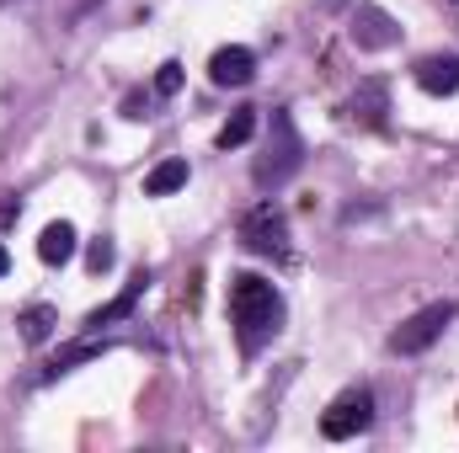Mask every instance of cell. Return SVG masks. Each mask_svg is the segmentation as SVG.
Wrapping results in <instances>:
<instances>
[{"label":"cell","instance_id":"obj_1","mask_svg":"<svg viewBox=\"0 0 459 453\" xmlns=\"http://www.w3.org/2000/svg\"><path fill=\"white\" fill-rule=\"evenodd\" d=\"M230 321H235L240 352L251 357V352H262L267 341L283 331V294L267 278L240 272V278H230Z\"/></svg>","mask_w":459,"mask_h":453},{"label":"cell","instance_id":"obj_2","mask_svg":"<svg viewBox=\"0 0 459 453\" xmlns=\"http://www.w3.org/2000/svg\"><path fill=\"white\" fill-rule=\"evenodd\" d=\"M299 166H305V139L294 128V113L289 107H273V117H267V144H262V155L251 166V182L262 192H278Z\"/></svg>","mask_w":459,"mask_h":453},{"label":"cell","instance_id":"obj_3","mask_svg":"<svg viewBox=\"0 0 459 453\" xmlns=\"http://www.w3.org/2000/svg\"><path fill=\"white\" fill-rule=\"evenodd\" d=\"M459 315L455 299H438V304H428V310H417L411 321H401L395 331H390V352L395 357H417V352H428L433 341L449 331V321Z\"/></svg>","mask_w":459,"mask_h":453},{"label":"cell","instance_id":"obj_4","mask_svg":"<svg viewBox=\"0 0 459 453\" xmlns=\"http://www.w3.org/2000/svg\"><path fill=\"white\" fill-rule=\"evenodd\" d=\"M368 427H374V389H368V384L342 389V395L326 406V416H321V438H332V443H347V438H358V432H368Z\"/></svg>","mask_w":459,"mask_h":453},{"label":"cell","instance_id":"obj_5","mask_svg":"<svg viewBox=\"0 0 459 453\" xmlns=\"http://www.w3.org/2000/svg\"><path fill=\"white\" fill-rule=\"evenodd\" d=\"M240 245L256 251V256H273V261H289V219L278 203H256L246 219H240Z\"/></svg>","mask_w":459,"mask_h":453},{"label":"cell","instance_id":"obj_6","mask_svg":"<svg viewBox=\"0 0 459 453\" xmlns=\"http://www.w3.org/2000/svg\"><path fill=\"white\" fill-rule=\"evenodd\" d=\"M347 38H352L358 48L379 54V48H390V43L401 38V27H395L390 11H379L374 0H363V5H352V16H347Z\"/></svg>","mask_w":459,"mask_h":453},{"label":"cell","instance_id":"obj_7","mask_svg":"<svg viewBox=\"0 0 459 453\" xmlns=\"http://www.w3.org/2000/svg\"><path fill=\"white\" fill-rule=\"evenodd\" d=\"M347 123H358V128H385L390 123V86L385 81H363L352 97H347Z\"/></svg>","mask_w":459,"mask_h":453},{"label":"cell","instance_id":"obj_8","mask_svg":"<svg viewBox=\"0 0 459 453\" xmlns=\"http://www.w3.org/2000/svg\"><path fill=\"white\" fill-rule=\"evenodd\" d=\"M209 81H214V86H251V81H256V54L240 48V43L220 48V54L209 59Z\"/></svg>","mask_w":459,"mask_h":453},{"label":"cell","instance_id":"obj_9","mask_svg":"<svg viewBox=\"0 0 459 453\" xmlns=\"http://www.w3.org/2000/svg\"><path fill=\"white\" fill-rule=\"evenodd\" d=\"M417 86L428 91V97H455L459 91V54H428V59H417Z\"/></svg>","mask_w":459,"mask_h":453},{"label":"cell","instance_id":"obj_10","mask_svg":"<svg viewBox=\"0 0 459 453\" xmlns=\"http://www.w3.org/2000/svg\"><path fill=\"white\" fill-rule=\"evenodd\" d=\"M144 288H150V272H134V278H128V288H123V294H117L113 304H102V310H91V315H86V331H91V337H97V331H102V326H117V321H128V315H134V304H139V294H144Z\"/></svg>","mask_w":459,"mask_h":453},{"label":"cell","instance_id":"obj_11","mask_svg":"<svg viewBox=\"0 0 459 453\" xmlns=\"http://www.w3.org/2000/svg\"><path fill=\"white\" fill-rule=\"evenodd\" d=\"M102 352H113V341H97L86 331V341H70V346L54 352V363L43 368V379H59V373H70V368H81V363H91V357H102Z\"/></svg>","mask_w":459,"mask_h":453},{"label":"cell","instance_id":"obj_12","mask_svg":"<svg viewBox=\"0 0 459 453\" xmlns=\"http://www.w3.org/2000/svg\"><path fill=\"white\" fill-rule=\"evenodd\" d=\"M38 256H43L48 267H65V261L75 256V225H70V219L43 225V235H38Z\"/></svg>","mask_w":459,"mask_h":453},{"label":"cell","instance_id":"obj_13","mask_svg":"<svg viewBox=\"0 0 459 453\" xmlns=\"http://www.w3.org/2000/svg\"><path fill=\"white\" fill-rule=\"evenodd\" d=\"M187 187V160H160L150 176H144V198H171V192H182Z\"/></svg>","mask_w":459,"mask_h":453},{"label":"cell","instance_id":"obj_14","mask_svg":"<svg viewBox=\"0 0 459 453\" xmlns=\"http://www.w3.org/2000/svg\"><path fill=\"white\" fill-rule=\"evenodd\" d=\"M16 326H22V341H27V346H43V341L54 337L59 315H54L48 304H32V310H22V321H16Z\"/></svg>","mask_w":459,"mask_h":453},{"label":"cell","instance_id":"obj_15","mask_svg":"<svg viewBox=\"0 0 459 453\" xmlns=\"http://www.w3.org/2000/svg\"><path fill=\"white\" fill-rule=\"evenodd\" d=\"M251 133H256V107H240V113H230V123L220 128V150H240Z\"/></svg>","mask_w":459,"mask_h":453},{"label":"cell","instance_id":"obj_16","mask_svg":"<svg viewBox=\"0 0 459 453\" xmlns=\"http://www.w3.org/2000/svg\"><path fill=\"white\" fill-rule=\"evenodd\" d=\"M177 91H182V64L166 59V64L155 70V97H177Z\"/></svg>","mask_w":459,"mask_h":453},{"label":"cell","instance_id":"obj_17","mask_svg":"<svg viewBox=\"0 0 459 453\" xmlns=\"http://www.w3.org/2000/svg\"><path fill=\"white\" fill-rule=\"evenodd\" d=\"M113 261H117V251H113V240H91V251H86V267L102 278V272H113Z\"/></svg>","mask_w":459,"mask_h":453},{"label":"cell","instance_id":"obj_18","mask_svg":"<svg viewBox=\"0 0 459 453\" xmlns=\"http://www.w3.org/2000/svg\"><path fill=\"white\" fill-rule=\"evenodd\" d=\"M150 113V102H144V97H139V91H134V97H128V102H123V117H144Z\"/></svg>","mask_w":459,"mask_h":453},{"label":"cell","instance_id":"obj_19","mask_svg":"<svg viewBox=\"0 0 459 453\" xmlns=\"http://www.w3.org/2000/svg\"><path fill=\"white\" fill-rule=\"evenodd\" d=\"M5 272H11V251L0 245V278H5Z\"/></svg>","mask_w":459,"mask_h":453}]
</instances>
